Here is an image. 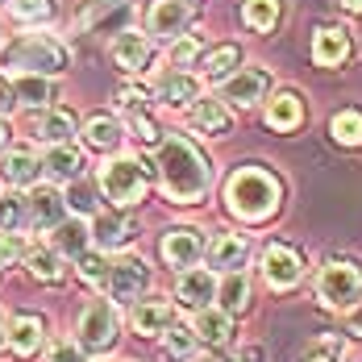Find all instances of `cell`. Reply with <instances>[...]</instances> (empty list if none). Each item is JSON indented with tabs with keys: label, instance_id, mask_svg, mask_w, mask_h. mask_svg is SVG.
Segmentation results:
<instances>
[{
	"label": "cell",
	"instance_id": "7c38bea8",
	"mask_svg": "<svg viewBox=\"0 0 362 362\" xmlns=\"http://www.w3.org/2000/svg\"><path fill=\"white\" fill-rule=\"evenodd\" d=\"M92 229V238H96V246L100 250H121V246H129L134 242V221L125 217V213H96V221L88 225Z\"/></svg>",
	"mask_w": 362,
	"mask_h": 362
},
{
	"label": "cell",
	"instance_id": "1f68e13d",
	"mask_svg": "<svg viewBox=\"0 0 362 362\" xmlns=\"http://www.w3.org/2000/svg\"><path fill=\"white\" fill-rule=\"evenodd\" d=\"M329 134H333V142H337V146H362V112L358 109L333 112Z\"/></svg>",
	"mask_w": 362,
	"mask_h": 362
},
{
	"label": "cell",
	"instance_id": "f1b7e54d",
	"mask_svg": "<svg viewBox=\"0 0 362 362\" xmlns=\"http://www.w3.org/2000/svg\"><path fill=\"white\" fill-rule=\"evenodd\" d=\"M83 142L92 146V150H117V146H121V121H117V117H105V112L88 117Z\"/></svg>",
	"mask_w": 362,
	"mask_h": 362
},
{
	"label": "cell",
	"instance_id": "836d02e7",
	"mask_svg": "<svg viewBox=\"0 0 362 362\" xmlns=\"http://www.w3.org/2000/svg\"><path fill=\"white\" fill-rule=\"evenodd\" d=\"M25 262H30V275L37 284H59L63 279V262L54 250H25Z\"/></svg>",
	"mask_w": 362,
	"mask_h": 362
},
{
	"label": "cell",
	"instance_id": "30bf717a",
	"mask_svg": "<svg viewBox=\"0 0 362 362\" xmlns=\"http://www.w3.org/2000/svg\"><path fill=\"white\" fill-rule=\"evenodd\" d=\"M146 284H150V271H146L142 258L121 254L117 262H109V284L105 288L112 291V300H134L138 291H146Z\"/></svg>",
	"mask_w": 362,
	"mask_h": 362
},
{
	"label": "cell",
	"instance_id": "ba28073f",
	"mask_svg": "<svg viewBox=\"0 0 362 362\" xmlns=\"http://www.w3.org/2000/svg\"><path fill=\"white\" fill-rule=\"evenodd\" d=\"M300 275H304V267H300V254L284 246V242H271L267 250H262V279L271 284L275 291H288L300 284Z\"/></svg>",
	"mask_w": 362,
	"mask_h": 362
},
{
	"label": "cell",
	"instance_id": "816d5d0a",
	"mask_svg": "<svg viewBox=\"0 0 362 362\" xmlns=\"http://www.w3.org/2000/svg\"><path fill=\"white\" fill-rule=\"evenodd\" d=\"M308 362H333V358H308Z\"/></svg>",
	"mask_w": 362,
	"mask_h": 362
},
{
	"label": "cell",
	"instance_id": "277c9868",
	"mask_svg": "<svg viewBox=\"0 0 362 362\" xmlns=\"http://www.w3.org/2000/svg\"><path fill=\"white\" fill-rule=\"evenodd\" d=\"M100 187H105V196L117 209H134V204H142L146 192H150V171H146L142 158L121 154V158H112L109 167L100 171Z\"/></svg>",
	"mask_w": 362,
	"mask_h": 362
},
{
	"label": "cell",
	"instance_id": "8992f818",
	"mask_svg": "<svg viewBox=\"0 0 362 362\" xmlns=\"http://www.w3.org/2000/svg\"><path fill=\"white\" fill-rule=\"evenodd\" d=\"M117 341V308L109 300H92L83 313H79V350H92V354H105Z\"/></svg>",
	"mask_w": 362,
	"mask_h": 362
},
{
	"label": "cell",
	"instance_id": "681fc988",
	"mask_svg": "<svg viewBox=\"0 0 362 362\" xmlns=\"http://www.w3.org/2000/svg\"><path fill=\"white\" fill-rule=\"evenodd\" d=\"M341 4H346L350 13H362V0H341Z\"/></svg>",
	"mask_w": 362,
	"mask_h": 362
},
{
	"label": "cell",
	"instance_id": "8fae6325",
	"mask_svg": "<svg viewBox=\"0 0 362 362\" xmlns=\"http://www.w3.org/2000/svg\"><path fill=\"white\" fill-rule=\"evenodd\" d=\"M109 54L121 71H146L150 59H154V46H150V37L138 34V30H121V34L112 37Z\"/></svg>",
	"mask_w": 362,
	"mask_h": 362
},
{
	"label": "cell",
	"instance_id": "83f0119b",
	"mask_svg": "<svg viewBox=\"0 0 362 362\" xmlns=\"http://www.w3.org/2000/svg\"><path fill=\"white\" fill-rule=\"evenodd\" d=\"M8 88H13V100H25L34 109H50V100H54V88L46 75H17Z\"/></svg>",
	"mask_w": 362,
	"mask_h": 362
},
{
	"label": "cell",
	"instance_id": "5bb4252c",
	"mask_svg": "<svg viewBox=\"0 0 362 362\" xmlns=\"http://www.w3.org/2000/svg\"><path fill=\"white\" fill-rule=\"evenodd\" d=\"M134 329L142 333V337H154V333H167V329L175 325V313H171V304L163 300V296H150V300H138L134 304Z\"/></svg>",
	"mask_w": 362,
	"mask_h": 362
},
{
	"label": "cell",
	"instance_id": "8d00e7d4",
	"mask_svg": "<svg viewBox=\"0 0 362 362\" xmlns=\"http://www.w3.org/2000/svg\"><path fill=\"white\" fill-rule=\"evenodd\" d=\"M129 134H134L142 146H158V142H163V129L154 125V117H150L146 109H134V112H129Z\"/></svg>",
	"mask_w": 362,
	"mask_h": 362
},
{
	"label": "cell",
	"instance_id": "3957f363",
	"mask_svg": "<svg viewBox=\"0 0 362 362\" xmlns=\"http://www.w3.org/2000/svg\"><path fill=\"white\" fill-rule=\"evenodd\" d=\"M0 67L17 75H46L50 79V75L67 71V50L50 34H21L0 50Z\"/></svg>",
	"mask_w": 362,
	"mask_h": 362
},
{
	"label": "cell",
	"instance_id": "7dc6e473",
	"mask_svg": "<svg viewBox=\"0 0 362 362\" xmlns=\"http://www.w3.org/2000/svg\"><path fill=\"white\" fill-rule=\"evenodd\" d=\"M346 325H350V333H358V337H362V296L354 300V308H350V317H346Z\"/></svg>",
	"mask_w": 362,
	"mask_h": 362
},
{
	"label": "cell",
	"instance_id": "603a6c76",
	"mask_svg": "<svg viewBox=\"0 0 362 362\" xmlns=\"http://www.w3.org/2000/svg\"><path fill=\"white\" fill-rule=\"evenodd\" d=\"M300 121H304V100H300L296 92H279V96L271 100V109H267V125L279 129V134H291Z\"/></svg>",
	"mask_w": 362,
	"mask_h": 362
},
{
	"label": "cell",
	"instance_id": "e575fe53",
	"mask_svg": "<svg viewBox=\"0 0 362 362\" xmlns=\"http://www.w3.org/2000/svg\"><path fill=\"white\" fill-rule=\"evenodd\" d=\"M163 354H167V362H187L192 354H196V333H192V329L171 325L167 341H163Z\"/></svg>",
	"mask_w": 362,
	"mask_h": 362
},
{
	"label": "cell",
	"instance_id": "d4e9b609",
	"mask_svg": "<svg viewBox=\"0 0 362 362\" xmlns=\"http://www.w3.org/2000/svg\"><path fill=\"white\" fill-rule=\"evenodd\" d=\"M42 167H46L54 180H79V171H83V154H79L71 142L50 146V150H46V158H42Z\"/></svg>",
	"mask_w": 362,
	"mask_h": 362
},
{
	"label": "cell",
	"instance_id": "4316f807",
	"mask_svg": "<svg viewBox=\"0 0 362 362\" xmlns=\"http://www.w3.org/2000/svg\"><path fill=\"white\" fill-rule=\"evenodd\" d=\"M88 242H92V229H88V221H79V217H71V221H59L54 225V254H79L88 250Z\"/></svg>",
	"mask_w": 362,
	"mask_h": 362
},
{
	"label": "cell",
	"instance_id": "cb8c5ba5",
	"mask_svg": "<svg viewBox=\"0 0 362 362\" xmlns=\"http://www.w3.org/2000/svg\"><path fill=\"white\" fill-rule=\"evenodd\" d=\"M221 300V313L225 317H233V313H242L246 304H250V284H246V275L242 271H225V279L217 284V296Z\"/></svg>",
	"mask_w": 362,
	"mask_h": 362
},
{
	"label": "cell",
	"instance_id": "5b68a950",
	"mask_svg": "<svg viewBox=\"0 0 362 362\" xmlns=\"http://www.w3.org/2000/svg\"><path fill=\"white\" fill-rule=\"evenodd\" d=\"M317 291L329 308H346L362 296V267L354 258H329L321 267V279H317Z\"/></svg>",
	"mask_w": 362,
	"mask_h": 362
},
{
	"label": "cell",
	"instance_id": "2e32d148",
	"mask_svg": "<svg viewBox=\"0 0 362 362\" xmlns=\"http://www.w3.org/2000/svg\"><path fill=\"white\" fill-rule=\"evenodd\" d=\"M154 96L163 105H192V100H200V79L171 67V71H163L154 79Z\"/></svg>",
	"mask_w": 362,
	"mask_h": 362
},
{
	"label": "cell",
	"instance_id": "60d3db41",
	"mask_svg": "<svg viewBox=\"0 0 362 362\" xmlns=\"http://www.w3.org/2000/svg\"><path fill=\"white\" fill-rule=\"evenodd\" d=\"M25 238L17 233V229H0V262H17V258H25Z\"/></svg>",
	"mask_w": 362,
	"mask_h": 362
},
{
	"label": "cell",
	"instance_id": "db71d44e",
	"mask_svg": "<svg viewBox=\"0 0 362 362\" xmlns=\"http://www.w3.org/2000/svg\"><path fill=\"white\" fill-rule=\"evenodd\" d=\"M0 4H4V0H0Z\"/></svg>",
	"mask_w": 362,
	"mask_h": 362
},
{
	"label": "cell",
	"instance_id": "f35d334b",
	"mask_svg": "<svg viewBox=\"0 0 362 362\" xmlns=\"http://www.w3.org/2000/svg\"><path fill=\"white\" fill-rule=\"evenodd\" d=\"M25 200L21 196H0V229H21L25 225Z\"/></svg>",
	"mask_w": 362,
	"mask_h": 362
},
{
	"label": "cell",
	"instance_id": "d6a6232c",
	"mask_svg": "<svg viewBox=\"0 0 362 362\" xmlns=\"http://www.w3.org/2000/svg\"><path fill=\"white\" fill-rule=\"evenodd\" d=\"M242 17H246V25H250V30L267 34V30H275V25H279V0H246Z\"/></svg>",
	"mask_w": 362,
	"mask_h": 362
},
{
	"label": "cell",
	"instance_id": "4dcf8cb0",
	"mask_svg": "<svg viewBox=\"0 0 362 362\" xmlns=\"http://www.w3.org/2000/svg\"><path fill=\"white\" fill-rule=\"evenodd\" d=\"M238 67H242V50H238V46H217V50L204 54V75L217 79V83L221 79H229Z\"/></svg>",
	"mask_w": 362,
	"mask_h": 362
},
{
	"label": "cell",
	"instance_id": "ac0fdd59",
	"mask_svg": "<svg viewBox=\"0 0 362 362\" xmlns=\"http://www.w3.org/2000/svg\"><path fill=\"white\" fill-rule=\"evenodd\" d=\"M25 213L37 229H54L59 221H67V200L54 187H34V196L25 200Z\"/></svg>",
	"mask_w": 362,
	"mask_h": 362
},
{
	"label": "cell",
	"instance_id": "9c48e42d",
	"mask_svg": "<svg viewBox=\"0 0 362 362\" xmlns=\"http://www.w3.org/2000/svg\"><path fill=\"white\" fill-rule=\"evenodd\" d=\"M163 262L167 267H196L200 258H204V233L200 229H192V225H180V229H167V238H163Z\"/></svg>",
	"mask_w": 362,
	"mask_h": 362
},
{
	"label": "cell",
	"instance_id": "74e56055",
	"mask_svg": "<svg viewBox=\"0 0 362 362\" xmlns=\"http://www.w3.org/2000/svg\"><path fill=\"white\" fill-rule=\"evenodd\" d=\"M204 54V46H200V37H187V34H180L175 42H171V67L180 71V67H187V63H196Z\"/></svg>",
	"mask_w": 362,
	"mask_h": 362
},
{
	"label": "cell",
	"instance_id": "e0dca14e",
	"mask_svg": "<svg viewBox=\"0 0 362 362\" xmlns=\"http://www.w3.org/2000/svg\"><path fill=\"white\" fill-rule=\"evenodd\" d=\"M313 59L321 67H341L350 59V34L341 25H321L317 37H313Z\"/></svg>",
	"mask_w": 362,
	"mask_h": 362
},
{
	"label": "cell",
	"instance_id": "ab89813d",
	"mask_svg": "<svg viewBox=\"0 0 362 362\" xmlns=\"http://www.w3.org/2000/svg\"><path fill=\"white\" fill-rule=\"evenodd\" d=\"M8 4L21 21H50V13H54V0H8Z\"/></svg>",
	"mask_w": 362,
	"mask_h": 362
},
{
	"label": "cell",
	"instance_id": "ee69618b",
	"mask_svg": "<svg viewBox=\"0 0 362 362\" xmlns=\"http://www.w3.org/2000/svg\"><path fill=\"white\" fill-rule=\"evenodd\" d=\"M117 105H121L125 112L142 109L146 105V88H121V92H117Z\"/></svg>",
	"mask_w": 362,
	"mask_h": 362
},
{
	"label": "cell",
	"instance_id": "11a10c76",
	"mask_svg": "<svg viewBox=\"0 0 362 362\" xmlns=\"http://www.w3.org/2000/svg\"><path fill=\"white\" fill-rule=\"evenodd\" d=\"M0 337H4V333H0Z\"/></svg>",
	"mask_w": 362,
	"mask_h": 362
},
{
	"label": "cell",
	"instance_id": "d590c367",
	"mask_svg": "<svg viewBox=\"0 0 362 362\" xmlns=\"http://www.w3.org/2000/svg\"><path fill=\"white\" fill-rule=\"evenodd\" d=\"M79 279L83 284H92V288H105L109 284V258H105V250L100 254H79Z\"/></svg>",
	"mask_w": 362,
	"mask_h": 362
},
{
	"label": "cell",
	"instance_id": "c3c4849f",
	"mask_svg": "<svg viewBox=\"0 0 362 362\" xmlns=\"http://www.w3.org/2000/svg\"><path fill=\"white\" fill-rule=\"evenodd\" d=\"M4 146H8V121L0 117V150H4Z\"/></svg>",
	"mask_w": 362,
	"mask_h": 362
},
{
	"label": "cell",
	"instance_id": "484cf974",
	"mask_svg": "<svg viewBox=\"0 0 362 362\" xmlns=\"http://www.w3.org/2000/svg\"><path fill=\"white\" fill-rule=\"evenodd\" d=\"M192 129H200V134H225V129H229V109H225V100H213V96L196 100V105H192Z\"/></svg>",
	"mask_w": 362,
	"mask_h": 362
},
{
	"label": "cell",
	"instance_id": "52a82bcc",
	"mask_svg": "<svg viewBox=\"0 0 362 362\" xmlns=\"http://www.w3.org/2000/svg\"><path fill=\"white\" fill-rule=\"evenodd\" d=\"M267 88H271V75L262 67H238L229 79H221V100H229L238 109H250L267 96Z\"/></svg>",
	"mask_w": 362,
	"mask_h": 362
},
{
	"label": "cell",
	"instance_id": "6da1fadb",
	"mask_svg": "<svg viewBox=\"0 0 362 362\" xmlns=\"http://www.w3.org/2000/svg\"><path fill=\"white\" fill-rule=\"evenodd\" d=\"M154 167H158L167 200H175V204H196L209 192V183H213V163L183 134H167L158 142V163Z\"/></svg>",
	"mask_w": 362,
	"mask_h": 362
},
{
	"label": "cell",
	"instance_id": "ffe728a7",
	"mask_svg": "<svg viewBox=\"0 0 362 362\" xmlns=\"http://www.w3.org/2000/svg\"><path fill=\"white\" fill-rule=\"evenodd\" d=\"M34 129L42 142L63 146V142H71V134H75V112L71 109H42L34 117Z\"/></svg>",
	"mask_w": 362,
	"mask_h": 362
},
{
	"label": "cell",
	"instance_id": "7a4b0ae2",
	"mask_svg": "<svg viewBox=\"0 0 362 362\" xmlns=\"http://www.w3.org/2000/svg\"><path fill=\"white\" fill-rule=\"evenodd\" d=\"M279 200H284V183H279V175H271L267 167H238L229 175V183H225V204H229L233 217H242V221L275 217Z\"/></svg>",
	"mask_w": 362,
	"mask_h": 362
},
{
	"label": "cell",
	"instance_id": "bcb514c9",
	"mask_svg": "<svg viewBox=\"0 0 362 362\" xmlns=\"http://www.w3.org/2000/svg\"><path fill=\"white\" fill-rule=\"evenodd\" d=\"M13 105H17V100H13V88H8V79L0 75V117H8V112H13Z\"/></svg>",
	"mask_w": 362,
	"mask_h": 362
},
{
	"label": "cell",
	"instance_id": "d6986e66",
	"mask_svg": "<svg viewBox=\"0 0 362 362\" xmlns=\"http://www.w3.org/2000/svg\"><path fill=\"white\" fill-rule=\"evenodd\" d=\"M42 317L34 313H21V317H13V325H8V350L17 354V358H30L37 354V346H42Z\"/></svg>",
	"mask_w": 362,
	"mask_h": 362
},
{
	"label": "cell",
	"instance_id": "9a60e30c",
	"mask_svg": "<svg viewBox=\"0 0 362 362\" xmlns=\"http://www.w3.org/2000/svg\"><path fill=\"white\" fill-rule=\"evenodd\" d=\"M187 13L192 4H180V0H154L150 4V17H146V30L158 37H180L183 25H187Z\"/></svg>",
	"mask_w": 362,
	"mask_h": 362
},
{
	"label": "cell",
	"instance_id": "7bdbcfd3",
	"mask_svg": "<svg viewBox=\"0 0 362 362\" xmlns=\"http://www.w3.org/2000/svg\"><path fill=\"white\" fill-rule=\"evenodd\" d=\"M63 200H67L71 209H79V213H92V209H96V192H92L88 183H75V187L67 192V196H63Z\"/></svg>",
	"mask_w": 362,
	"mask_h": 362
},
{
	"label": "cell",
	"instance_id": "4fadbf2b",
	"mask_svg": "<svg viewBox=\"0 0 362 362\" xmlns=\"http://www.w3.org/2000/svg\"><path fill=\"white\" fill-rule=\"evenodd\" d=\"M175 296H180V304H187V308H209V300L217 296V279H213V271H204V267H187L180 275V288H175Z\"/></svg>",
	"mask_w": 362,
	"mask_h": 362
},
{
	"label": "cell",
	"instance_id": "44dd1931",
	"mask_svg": "<svg viewBox=\"0 0 362 362\" xmlns=\"http://www.w3.org/2000/svg\"><path fill=\"white\" fill-rule=\"evenodd\" d=\"M246 254H250V242L242 233H221V238H213V246H209V262L217 271H238L246 262Z\"/></svg>",
	"mask_w": 362,
	"mask_h": 362
},
{
	"label": "cell",
	"instance_id": "f6af8a7d",
	"mask_svg": "<svg viewBox=\"0 0 362 362\" xmlns=\"http://www.w3.org/2000/svg\"><path fill=\"white\" fill-rule=\"evenodd\" d=\"M313 350H317V354H329V358L337 362V354H341V341H333V337H317V341H313Z\"/></svg>",
	"mask_w": 362,
	"mask_h": 362
},
{
	"label": "cell",
	"instance_id": "b9f144b4",
	"mask_svg": "<svg viewBox=\"0 0 362 362\" xmlns=\"http://www.w3.org/2000/svg\"><path fill=\"white\" fill-rule=\"evenodd\" d=\"M46 362H83V350H79L75 341H67V337H59V341H50Z\"/></svg>",
	"mask_w": 362,
	"mask_h": 362
},
{
	"label": "cell",
	"instance_id": "f907efd6",
	"mask_svg": "<svg viewBox=\"0 0 362 362\" xmlns=\"http://www.w3.org/2000/svg\"><path fill=\"white\" fill-rule=\"evenodd\" d=\"M200 362H225V358H221V354H209V358H200Z\"/></svg>",
	"mask_w": 362,
	"mask_h": 362
},
{
	"label": "cell",
	"instance_id": "f5cc1de1",
	"mask_svg": "<svg viewBox=\"0 0 362 362\" xmlns=\"http://www.w3.org/2000/svg\"><path fill=\"white\" fill-rule=\"evenodd\" d=\"M180 4H196V0H180Z\"/></svg>",
	"mask_w": 362,
	"mask_h": 362
},
{
	"label": "cell",
	"instance_id": "f546056e",
	"mask_svg": "<svg viewBox=\"0 0 362 362\" xmlns=\"http://www.w3.org/2000/svg\"><path fill=\"white\" fill-rule=\"evenodd\" d=\"M192 333H196V341H209V346H225L229 341V317L221 313V308H200L196 313V325H192Z\"/></svg>",
	"mask_w": 362,
	"mask_h": 362
},
{
	"label": "cell",
	"instance_id": "7402d4cb",
	"mask_svg": "<svg viewBox=\"0 0 362 362\" xmlns=\"http://www.w3.org/2000/svg\"><path fill=\"white\" fill-rule=\"evenodd\" d=\"M37 175H42V163H37L30 150H13V154H4V163H0V180L13 183V187H34Z\"/></svg>",
	"mask_w": 362,
	"mask_h": 362
}]
</instances>
